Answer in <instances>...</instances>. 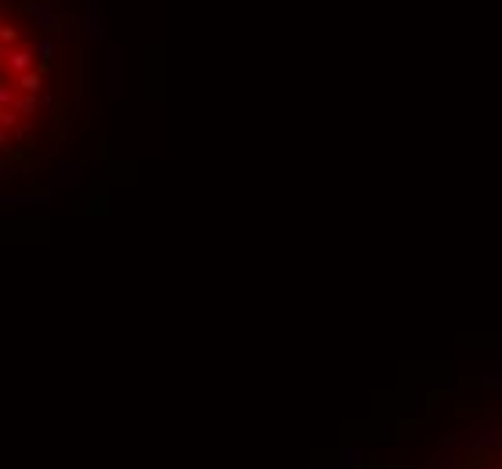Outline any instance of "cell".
<instances>
[{"instance_id": "3957f363", "label": "cell", "mask_w": 502, "mask_h": 469, "mask_svg": "<svg viewBox=\"0 0 502 469\" xmlns=\"http://www.w3.org/2000/svg\"><path fill=\"white\" fill-rule=\"evenodd\" d=\"M80 18H83V44L87 47H98V44L109 40V15L98 11V0H87V11Z\"/></svg>"}, {"instance_id": "9a60e30c", "label": "cell", "mask_w": 502, "mask_h": 469, "mask_svg": "<svg viewBox=\"0 0 502 469\" xmlns=\"http://www.w3.org/2000/svg\"><path fill=\"white\" fill-rule=\"evenodd\" d=\"M0 22H4V15H0Z\"/></svg>"}, {"instance_id": "30bf717a", "label": "cell", "mask_w": 502, "mask_h": 469, "mask_svg": "<svg viewBox=\"0 0 502 469\" xmlns=\"http://www.w3.org/2000/svg\"><path fill=\"white\" fill-rule=\"evenodd\" d=\"M15 112H19V116H26V123L33 119V116H37V108H40V101H37V94H19V98H15Z\"/></svg>"}, {"instance_id": "8fae6325", "label": "cell", "mask_w": 502, "mask_h": 469, "mask_svg": "<svg viewBox=\"0 0 502 469\" xmlns=\"http://www.w3.org/2000/svg\"><path fill=\"white\" fill-rule=\"evenodd\" d=\"M19 90H15V80H0V108H11Z\"/></svg>"}, {"instance_id": "8992f818", "label": "cell", "mask_w": 502, "mask_h": 469, "mask_svg": "<svg viewBox=\"0 0 502 469\" xmlns=\"http://www.w3.org/2000/svg\"><path fill=\"white\" fill-rule=\"evenodd\" d=\"M58 36H62V40H69V44H83V18L80 15H62Z\"/></svg>"}, {"instance_id": "7a4b0ae2", "label": "cell", "mask_w": 502, "mask_h": 469, "mask_svg": "<svg viewBox=\"0 0 502 469\" xmlns=\"http://www.w3.org/2000/svg\"><path fill=\"white\" fill-rule=\"evenodd\" d=\"M29 69H40V62H37V54H33L29 44L4 47V54H0V72H4L8 80L22 76V72H29Z\"/></svg>"}, {"instance_id": "5b68a950", "label": "cell", "mask_w": 502, "mask_h": 469, "mask_svg": "<svg viewBox=\"0 0 502 469\" xmlns=\"http://www.w3.org/2000/svg\"><path fill=\"white\" fill-rule=\"evenodd\" d=\"M0 206L44 210V206H51V191H0Z\"/></svg>"}, {"instance_id": "ba28073f", "label": "cell", "mask_w": 502, "mask_h": 469, "mask_svg": "<svg viewBox=\"0 0 502 469\" xmlns=\"http://www.w3.org/2000/svg\"><path fill=\"white\" fill-rule=\"evenodd\" d=\"M29 47H33V54H37V62L44 65V62H51L58 54V36H37Z\"/></svg>"}, {"instance_id": "5bb4252c", "label": "cell", "mask_w": 502, "mask_h": 469, "mask_svg": "<svg viewBox=\"0 0 502 469\" xmlns=\"http://www.w3.org/2000/svg\"><path fill=\"white\" fill-rule=\"evenodd\" d=\"M0 148H8V130L0 126Z\"/></svg>"}, {"instance_id": "277c9868", "label": "cell", "mask_w": 502, "mask_h": 469, "mask_svg": "<svg viewBox=\"0 0 502 469\" xmlns=\"http://www.w3.org/2000/svg\"><path fill=\"white\" fill-rule=\"evenodd\" d=\"M80 185H83L80 162H55L51 167V188L55 191H76Z\"/></svg>"}, {"instance_id": "9c48e42d", "label": "cell", "mask_w": 502, "mask_h": 469, "mask_svg": "<svg viewBox=\"0 0 502 469\" xmlns=\"http://www.w3.org/2000/svg\"><path fill=\"white\" fill-rule=\"evenodd\" d=\"M105 76H109V98L116 101L119 98V47L116 44L109 47V69H105Z\"/></svg>"}, {"instance_id": "7c38bea8", "label": "cell", "mask_w": 502, "mask_h": 469, "mask_svg": "<svg viewBox=\"0 0 502 469\" xmlns=\"http://www.w3.org/2000/svg\"><path fill=\"white\" fill-rule=\"evenodd\" d=\"M19 44V29L11 22H0V47H15Z\"/></svg>"}, {"instance_id": "4fadbf2b", "label": "cell", "mask_w": 502, "mask_h": 469, "mask_svg": "<svg viewBox=\"0 0 502 469\" xmlns=\"http://www.w3.org/2000/svg\"><path fill=\"white\" fill-rule=\"evenodd\" d=\"M37 101H40V105H55V94H51V90H40Z\"/></svg>"}, {"instance_id": "52a82bcc", "label": "cell", "mask_w": 502, "mask_h": 469, "mask_svg": "<svg viewBox=\"0 0 502 469\" xmlns=\"http://www.w3.org/2000/svg\"><path fill=\"white\" fill-rule=\"evenodd\" d=\"M15 90H19V94H40L44 90V72L29 69V72H22V76H15Z\"/></svg>"}, {"instance_id": "6da1fadb", "label": "cell", "mask_w": 502, "mask_h": 469, "mask_svg": "<svg viewBox=\"0 0 502 469\" xmlns=\"http://www.w3.org/2000/svg\"><path fill=\"white\" fill-rule=\"evenodd\" d=\"M22 11L29 18V26L37 29L40 36H58L62 15L55 11V4H47V0H22Z\"/></svg>"}]
</instances>
